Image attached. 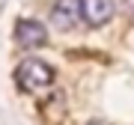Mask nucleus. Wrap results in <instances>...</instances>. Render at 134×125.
Listing matches in <instances>:
<instances>
[{
  "mask_svg": "<svg viewBox=\"0 0 134 125\" xmlns=\"http://www.w3.org/2000/svg\"><path fill=\"white\" fill-rule=\"evenodd\" d=\"M15 83H18V89L30 92V95H45L54 87V69L39 57H27L15 69Z\"/></svg>",
  "mask_w": 134,
  "mask_h": 125,
  "instance_id": "nucleus-1",
  "label": "nucleus"
},
{
  "mask_svg": "<svg viewBox=\"0 0 134 125\" xmlns=\"http://www.w3.org/2000/svg\"><path fill=\"white\" fill-rule=\"evenodd\" d=\"M81 0H54L51 6V24L60 30V33H66V30H75L81 24Z\"/></svg>",
  "mask_w": 134,
  "mask_h": 125,
  "instance_id": "nucleus-2",
  "label": "nucleus"
},
{
  "mask_svg": "<svg viewBox=\"0 0 134 125\" xmlns=\"http://www.w3.org/2000/svg\"><path fill=\"white\" fill-rule=\"evenodd\" d=\"M15 42L21 48H42L48 42V27L36 18H24L15 24Z\"/></svg>",
  "mask_w": 134,
  "mask_h": 125,
  "instance_id": "nucleus-3",
  "label": "nucleus"
},
{
  "mask_svg": "<svg viewBox=\"0 0 134 125\" xmlns=\"http://www.w3.org/2000/svg\"><path fill=\"white\" fill-rule=\"evenodd\" d=\"M81 15L90 27H104L116 15V3L113 0H81Z\"/></svg>",
  "mask_w": 134,
  "mask_h": 125,
  "instance_id": "nucleus-4",
  "label": "nucleus"
},
{
  "mask_svg": "<svg viewBox=\"0 0 134 125\" xmlns=\"http://www.w3.org/2000/svg\"><path fill=\"white\" fill-rule=\"evenodd\" d=\"M125 9H128V12H134V0H125Z\"/></svg>",
  "mask_w": 134,
  "mask_h": 125,
  "instance_id": "nucleus-5",
  "label": "nucleus"
},
{
  "mask_svg": "<svg viewBox=\"0 0 134 125\" xmlns=\"http://www.w3.org/2000/svg\"><path fill=\"white\" fill-rule=\"evenodd\" d=\"M86 125H107V122H101V119H92V122H86Z\"/></svg>",
  "mask_w": 134,
  "mask_h": 125,
  "instance_id": "nucleus-6",
  "label": "nucleus"
}]
</instances>
